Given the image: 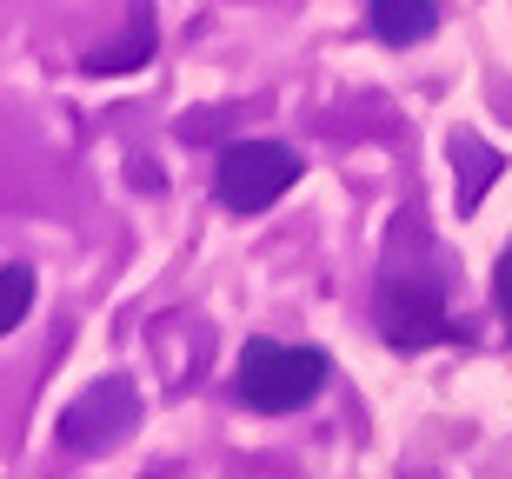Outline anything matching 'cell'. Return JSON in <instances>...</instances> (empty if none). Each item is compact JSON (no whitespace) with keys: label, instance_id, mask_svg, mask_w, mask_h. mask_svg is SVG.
<instances>
[{"label":"cell","instance_id":"6da1fadb","mask_svg":"<svg viewBox=\"0 0 512 479\" xmlns=\"http://www.w3.org/2000/svg\"><path fill=\"white\" fill-rule=\"evenodd\" d=\"M373 326H380V340L393 353H426V346L466 340V320H453V307H446V267H439L419 213H399L393 240H386Z\"/></svg>","mask_w":512,"mask_h":479},{"label":"cell","instance_id":"7a4b0ae2","mask_svg":"<svg viewBox=\"0 0 512 479\" xmlns=\"http://www.w3.org/2000/svg\"><path fill=\"white\" fill-rule=\"evenodd\" d=\"M326 360L320 346H293V340H247L240 366H233V400L247 406V413H266V420H280V413H300L326 393Z\"/></svg>","mask_w":512,"mask_h":479},{"label":"cell","instance_id":"3957f363","mask_svg":"<svg viewBox=\"0 0 512 479\" xmlns=\"http://www.w3.org/2000/svg\"><path fill=\"white\" fill-rule=\"evenodd\" d=\"M300 187V154L286 140H227L213 160V200L227 213H266Z\"/></svg>","mask_w":512,"mask_h":479},{"label":"cell","instance_id":"277c9868","mask_svg":"<svg viewBox=\"0 0 512 479\" xmlns=\"http://www.w3.org/2000/svg\"><path fill=\"white\" fill-rule=\"evenodd\" d=\"M140 426V393H133L127 373H100L94 386H80L74 400L60 406V446L67 453H114Z\"/></svg>","mask_w":512,"mask_h":479},{"label":"cell","instance_id":"5b68a950","mask_svg":"<svg viewBox=\"0 0 512 479\" xmlns=\"http://www.w3.org/2000/svg\"><path fill=\"white\" fill-rule=\"evenodd\" d=\"M153 54H160V20H153V0H133V7H127V27H120V40H114V47H94V54H80V74H87V80L140 74Z\"/></svg>","mask_w":512,"mask_h":479},{"label":"cell","instance_id":"8992f818","mask_svg":"<svg viewBox=\"0 0 512 479\" xmlns=\"http://www.w3.org/2000/svg\"><path fill=\"white\" fill-rule=\"evenodd\" d=\"M366 27L386 47H426L439 34V0H366Z\"/></svg>","mask_w":512,"mask_h":479},{"label":"cell","instance_id":"52a82bcc","mask_svg":"<svg viewBox=\"0 0 512 479\" xmlns=\"http://www.w3.org/2000/svg\"><path fill=\"white\" fill-rule=\"evenodd\" d=\"M453 167H459V193H453L459 213H479V200H486V187L506 173V160H499L479 134H453Z\"/></svg>","mask_w":512,"mask_h":479},{"label":"cell","instance_id":"ba28073f","mask_svg":"<svg viewBox=\"0 0 512 479\" xmlns=\"http://www.w3.org/2000/svg\"><path fill=\"white\" fill-rule=\"evenodd\" d=\"M34 313V267H0V340Z\"/></svg>","mask_w":512,"mask_h":479},{"label":"cell","instance_id":"9c48e42d","mask_svg":"<svg viewBox=\"0 0 512 479\" xmlns=\"http://www.w3.org/2000/svg\"><path fill=\"white\" fill-rule=\"evenodd\" d=\"M493 307H499V326L512 333V247L493 260Z\"/></svg>","mask_w":512,"mask_h":479}]
</instances>
